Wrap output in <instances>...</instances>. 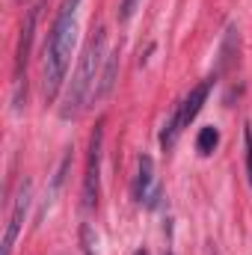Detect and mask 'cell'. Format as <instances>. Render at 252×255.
I'll return each instance as SVG.
<instances>
[{"instance_id":"cell-8","label":"cell","mask_w":252,"mask_h":255,"mask_svg":"<svg viewBox=\"0 0 252 255\" xmlns=\"http://www.w3.org/2000/svg\"><path fill=\"white\" fill-rule=\"evenodd\" d=\"M116 74H119V51H113L104 65H101V74H98V83H95V92H92V101H101L113 92L116 86Z\"/></svg>"},{"instance_id":"cell-2","label":"cell","mask_w":252,"mask_h":255,"mask_svg":"<svg viewBox=\"0 0 252 255\" xmlns=\"http://www.w3.org/2000/svg\"><path fill=\"white\" fill-rule=\"evenodd\" d=\"M104 51H107V33H104V27H98V30H92L89 42L83 45V54L77 60V68L71 74V83H68V89L63 95V104H60V119L68 122V119H77L83 113L86 101L95 92V80L101 74V65L107 60Z\"/></svg>"},{"instance_id":"cell-16","label":"cell","mask_w":252,"mask_h":255,"mask_svg":"<svg viewBox=\"0 0 252 255\" xmlns=\"http://www.w3.org/2000/svg\"><path fill=\"white\" fill-rule=\"evenodd\" d=\"M163 255H172V253H163Z\"/></svg>"},{"instance_id":"cell-4","label":"cell","mask_w":252,"mask_h":255,"mask_svg":"<svg viewBox=\"0 0 252 255\" xmlns=\"http://www.w3.org/2000/svg\"><path fill=\"white\" fill-rule=\"evenodd\" d=\"M133 199H136V205H145V208H154V205H157V199H160L157 175H154V160H151L148 154H142V157H139V163H136Z\"/></svg>"},{"instance_id":"cell-10","label":"cell","mask_w":252,"mask_h":255,"mask_svg":"<svg viewBox=\"0 0 252 255\" xmlns=\"http://www.w3.org/2000/svg\"><path fill=\"white\" fill-rule=\"evenodd\" d=\"M68 166H71V148H68V154H65L63 160H60V166H57V175H54V181H51V187L45 190V205H42V211H39V220L45 217V211L54 205V196L60 193V187H63L65 181V172H68Z\"/></svg>"},{"instance_id":"cell-9","label":"cell","mask_w":252,"mask_h":255,"mask_svg":"<svg viewBox=\"0 0 252 255\" xmlns=\"http://www.w3.org/2000/svg\"><path fill=\"white\" fill-rule=\"evenodd\" d=\"M181 128H184V119H181V104H175V107H172V113H169V116H166V122H163V130H160V148H163V151H169V148L175 145V139H178Z\"/></svg>"},{"instance_id":"cell-13","label":"cell","mask_w":252,"mask_h":255,"mask_svg":"<svg viewBox=\"0 0 252 255\" xmlns=\"http://www.w3.org/2000/svg\"><path fill=\"white\" fill-rule=\"evenodd\" d=\"M244 148H247V175L252 184V125L244 128Z\"/></svg>"},{"instance_id":"cell-1","label":"cell","mask_w":252,"mask_h":255,"mask_svg":"<svg viewBox=\"0 0 252 255\" xmlns=\"http://www.w3.org/2000/svg\"><path fill=\"white\" fill-rule=\"evenodd\" d=\"M77 9L80 0H63L54 24H51V36L45 45V71H42V92L45 101H54L60 86L68 71L71 60V48H74V33H77Z\"/></svg>"},{"instance_id":"cell-12","label":"cell","mask_w":252,"mask_h":255,"mask_svg":"<svg viewBox=\"0 0 252 255\" xmlns=\"http://www.w3.org/2000/svg\"><path fill=\"white\" fill-rule=\"evenodd\" d=\"M235 51H238V27L232 24L229 30H226V42H223V51H220V71H226L229 65H232V60H235Z\"/></svg>"},{"instance_id":"cell-14","label":"cell","mask_w":252,"mask_h":255,"mask_svg":"<svg viewBox=\"0 0 252 255\" xmlns=\"http://www.w3.org/2000/svg\"><path fill=\"white\" fill-rule=\"evenodd\" d=\"M136 6H139V0H122V6H119V21H122V24L133 18V12H136Z\"/></svg>"},{"instance_id":"cell-15","label":"cell","mask_w":252,"mask_h":255,"mask_svg":"<svg viewBox=\"0 0 252 255\" xmlns=\"http://www.w3.org/2000/svg\"><path fill=\"white\" fill-rule=\"evenodd\" d=\"M133 255H148V253H145V250H139V253H133Z\"/></svg>"},{"instance_id":"cell-6","label":"cell","mask_w":252,"mask_h":255,"mask_svg":"<svg viewBox=\"0 0 252 255\" xmlns=\"http://www.w3.org/2000/svg\"><path fill=\"white\" fill-rule=\"evenodd\" d=\"M39 9L42 6H33L24 27H21V39H18V54H15V83L21 89L24 83V68H27V60H30V45H33V30H36V18H39Z\"/></svg>"},{"instance_id":"cell-7","label":"cell","mask_w":252,"mask_h":255,"mask_svg":"<svg viewBox=\"0 0 252 255\" xmlns=\"http://www.w3.org/2000/svg\"><path fill=\"white\" fill-rule=\"evenodd\" d=\"M211 86H214V77H208V80H202L199 86H193L190 89V95L181 101V119H184V128L199 116V110H202V104L208 101V92H211Z\"/></svg>"},{"instance_id":"cell-11","label":"cell","mask_w":252,"mask_h":255,"mask_svg":"<svg viewBox=\"0 0 252 255\" xmlns=\"http://www.w3.org/2000/svg\"><path fill=\"white\" fill-rule=\"evenodd\" d=\"M217 142H220V130H217L214 125H208V128H202V130H199L196 148H199V154H202V157H208V154H214Z\"/></svg>"},{"instance_id":"cell-5","label":"cell","mask_w":252,"mask_h":255,"mask_svg":"<svg viewBox=\"0 0 252 255\" xmlns=\"http://www.w3.org/2000/svg\"><path fill=\"white\" fill-rule=\"evenodd\" d=\"M27 208H30V181H24L18 196H15V205H12V214H9V226H6V238H3V255H12V250H15V241H18V232L24 226Z\"/></svg>"},{"instance_id":"cell-3","label":"cell","mask_w":252,"mask_h":255,"mask_svg":"<svg viewBox=\"0 0 252 255\" xmlns=\"http://www.w3.org/2000/svg\"><path fill=\"white\" fill-rule=\"evenodd\" d=\"M101 142H104V122H98L89 136L86 175H83V208L86 211H92L98 205V193H101Z\"/></svg>"}]
</instances>
